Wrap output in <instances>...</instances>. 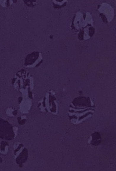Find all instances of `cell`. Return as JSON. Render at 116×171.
<instances>
[{"instance_id": "cell-2", "label": "cell", "mask_w": 116, "mask_h": 171, "mask_svg": "<svg viewBox=\"0 0 116 171\" xmlns=\"http://www.w3.org/2000/svg\"><path fill=\"white\" fill-rule=\"evenodd\" d=\"M28 150H27V149L25 148L23 150V152H22L19 155V157L17 158V163L20 164L24 163L28 158Z\"/></svg>"}, {"instance_id": "cell-1", "label": "cell", "mask_w": 116, "mask_h": 171, "mask_svg": "<svg viewBox=\"0 0 116 171\" xmlns=\"http://www.w3.org/2000/svg\"><path fill=\"white\" fill-rule=\"evenodd\" d=\"M1 138L12 140L14 139V134L13 127L7 121L1 119Z\"/></svg>"}, {"instance_id": "cell-3", "label": "cell", "mask_w": 116, "mask_h": 171, "mask_svg": "<svg viewBox=\"0 0 116 171\" xmlns=\"http://www.w3.org/2000/svg\"><path fill=\"white\" fill-rule=\"evenodd\" d=\"M100 137L99 133H95V134H94V136H93V141L92 144H98L100 142Z\"/></svg>"}]
</instances>
